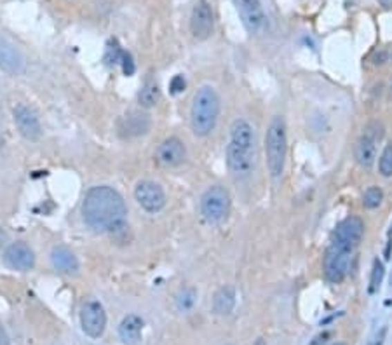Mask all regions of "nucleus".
I'll list each match as a JSON object with an SVG mask.
<instances>
[{
    "mask_svg": "<svg viewBox=\"0 0 392 345\" xmlns=\"http://www.w3.org/2000/svg\"><path fill=\"white\" fill-rule=\"evenodd\" d=\"M6 243H8V234H6L4 230L0 229V251H2V248L6 246Z\"/></svg>",
    "mask_w": 392,
    "mask_h": 345,
    "instance_id": "nucleus-32",
    "label": "nucleus"
},
{
    "mask_svg": "<svg viewBox=\"0 0 392 345\" xmlns=\"http://www.w3.org/2000/svg\"><path fill=\"white\" fill-rule=\"evenodd\" d=\"M51 262L56 270L63 274H77L79 272V260L75 254L65 246H56L51 251Z\"/></svg>",
    "mask_w": 392,
    "mask_h": 345,
    "instance_id": "nucleus-19",
    "label": "nucleus"
},
{
    "mask_svg": "<svg viewBox=\"0 0 392 345\" xmlns=\"http://www.w3.org/2000/svg\"><path fill=\"white\" fill-rule=\"evenodd\" d=\"M185 157H187L185 143H183L180 138H176V136H171V138L164 140L156 153L157 162L164 167L180 166V164L185 160Z\"/></svg>",
    "mask_w": 392,
    "mask_h": 345,
    "instance_id": "nucleus-16",
    "label": "nucleus"
},
{
    "mask_svg": "<svg viewBox=\"0 0 392 345\" xmlns=\"http://www.w3.org/2000/svg\"><path fill=\"white\" fill-rule=\"evenodd\" d=\"M0 345H11L8 333H6L4 328H2V326H0Z\"/></svg>",
    "mask_w": 392,
    "mask_h": 345,
    "instance_id": "nucleus-31",
    "label": "nucleus"
},
{
    "mask_svg": "<svg viewBox=\"0 0 392 345\" xmlns=\"http://www.w3.org/2000/svg\"><path fill=\"white\" fill-rule=\"evenodd\" d=\"M80 326L91 338H100L105 333L106 314L100 301H87L80 309Z\"/></svg>",
    "mask_w": 392,
    "mask_h": 345,
    "instance_id": "nucleus-9",
    "label": "nucleus"
},
{
    "mask_svg": "<svg viewBox=\"0 0 392 345\" xmlns=\"http://www.w3.org/2000/svg\"><path fill=\"white\" fill-rule=\"evenodd\" d=\"M391 96H392V86H391Z\"/></svg>",
    "mask_w": 392,
    "mask_h": 345,
    "instance_id": "nucleus-36",
    "label": "nucleus"
},
{
    "mask_svg": "<svg viewBox=\"0 0 392 345\" xmlns=\"http://www.w3.org/2000/svg\"><path fill=\"white\" fill-rule=\"evenodd\" d=\"M256 160V135L246 119H236L230 126L227 143V166L236 178H248Z\"/></svg>",
    "mask_w": 392,
    "mask_h": 345,
    "instance_id": "nucleus-2",
    "label": "nucleus"
},
{
    "mask_svg": "<svg viewBox=\"0 0 392 345\" xmlns=\"http://www.w3.org/2000/svg\"><path fill=\"white\" fill-rule=\"evenodd\" d=\"M364 236V222L360 216H347L344 222L338 223L337 230H335L333 241L330 246L337 248V250L347 251L353 254L354 250L360 246Z\"/></svg>",
    "mask_w": 392,
    "mask_h": 345,
    "instance_id": "nucleus-6",
    "label": "nucleus"
},
{
    "mask_svg": "<svg viewBox=\"0 0 392 345\" xmlns=\"http://www.w3.org/2000/svg\"><path fill=\"white\" fill-rule=\"evenodd\" d=\"M160 98V91H159V86H157V82L153 79H149L145 84H143L142 91H140V105L143 106V109H152V106L157 105V102H159Z\"/></svg>",
    "mask_w": 392,
    "mask_h": 345,
    "instance_id": "nucleus-21",
    "label": "nucleus"
},
{
    "mask_svg": "<svg viewBox=\"0 0 392 345\" xmlns=\"http://www.w3.org/2000/svg\"><path fill=\"white\" fill-rule=\"evenodd\" d=\"M378 4H380L382 8L389 9V8H392V0H378Z\"/></svg>",
    "mask_w": 392,
    "mask_h": 345,
    "instance_id": "nucleus-33",
    "label": "nucleus"
},
{
    "mask_svg": "<svg viewBox=\"0 0 392 345\" xmlns=\"http://www.w3.org/2000/svg\"><path fill=\"white\" fill-rule=\"evenodd\" d=\"M288 153V126L283 115H276L270 120L265 135L267 167L274 180L281 178L284 173Z\"/></svg>",
    "mask_w": 392,
    "mask_h": 345,
    "instance_id": "nucleus-4",
    "label": "nucleus"
},
{
    "mask_svg": "<svg viewBox=\"0 0 392 345\" xmlns=\"http://www.w3.org/2000/svg\"><path fill=\"white\" fill-rule=\"evenodd\" d=\"M384 138V127L380 122H371L370 126L364 129L361 138L357 140L356 150H354V157L356 162L364 169H371L377 160V143Z\"/></svg>",
    "mask_w": 392,
    "mask_h": 345,
    "instance_id": "nucleus-7",
    "label": "nucleus"
},
{
    "mask_svg": "<svg viewBox=\"0 0 392 345\" xmlns=\"http://www.w3.org/2000/svg\"><path fill=\"white\" fill-rule=\"evenodd\" d=\"M120 65H122V72L126 73V75H133V73H135L136 66H135V62H133V56H131L129 53L124 51L122 59H120Z\"/></svg>",
    "mask_w": 392,
    "mask_h": 345,
    "instance_id": "nucleus-28",
    "label": "nucleus"
},
{
    "mask_svg": "<svg viewBox=\"0 0 392 345\" xmlns=\"http://www.w3.org/2000/svg\"><path fill=\"white\" fill-rule=\"evenodd\" d=\"M82 216L96 232L115 234L126 229L127 206L122 196L109 185H98L87 190L82 203Z\"/></svg>",
    "mask_w": 392,
    "mask_h": 345,
    "instance_id": "nucleus-1",
    "label": "nucleus"
},
{
    "mask_svg": "<svg viewBox=\"0 0 392 345\" xmlns=\"http://www.w3.org/2000/svg\"><path fill=\"white\" fill-rule=\"evenodd\" d=\"M387 241H392V223L389 227V232H387Z\"/></svg>",
    "mask_w": 392,
    "mask_h": 345,
    "instance_id": "nucleus-34",
    "label": "nucleus"
},
{
    "mask_svg": "<svg viewBox=\"0 0 392 345\" xmlns=\"http://www.w3.org/2000/svg\"><path fill=\"white\" fill-rule=\"evenodd\" d=\"M236 307V290L232 286H222L213 297V313L216 316H229Z\"/></svg>",
    "mask_w": 392,
    "mask_h": 345,
    "instance_id": "nucleus-20",
    "label": "nucleus"
},
{
    "mask_svg": "<svg viewBox=\"0 0 392 345\" xmlns=\"http://www.w3.org/2000/svg\"><path fill=\"white\" fill-rule=\"evenodd\" d=\"M196 298H197V293L194 288H185V290L180 291L178 295V307L182 310H190L194 307V304H196Z\"/></svg>",
    "mask_w": 392,
    "mask_h": 345,
    "instance_id": "nucleus-25",
    "label": "nucleus"
},
{
    "mask_svg": "<svg viewBox=\"0 0 392 345\" xmlns=\"http://www.w3.org/2000/svg\"><path fill=\"white\" fill-rule=\"evenodd\" d=\"M135 199L149 213H159L166 206V194H164L162 187L150 180H143L136 185Z\"/></svg>",
    "mask_w": 392,
    "mask_h": 345,
    "instance_id": "nucleus-10",
    "label": "nucleus"
},
{
    "mask_svg": "<svg viewBox=\"0 0 392 345\" xmlns=\"http://www.w3.org/2000/svg\"><path fill=\"white\" fill-rule=\"evenodd\" d=\"M391 284H392V279H391Z\"/></svg>",
    "mask_w": 392,
    "mask_h": 345,
    "instance_id": "nucleus-37",
    "label": "nucleus"
},
{
    "mask_svg": "<svg viewBox=\"0 0 392 345\" xmlns=\"http://www.w3.org/2000/svg\"><path fill=\"white\" fill-rule=\"evenodd\" d=\"M143 319L136 314H129L122 319V323L119 324V337L124 344L127 345H135L142 340V333H143Z\"/></svg>",
    "mask_w": 392,
    "mask_h": 345,
    "instance_id": "nucleus-18",
    "label": "nucleus"
},
{
    "mask_svg": "<svg viewBox=\"0 0 392 345\" xmlns=\"http://www.w3.org/2000/svg\"><path fill=\"white\" fill-rule=\"evenodd\" d=\"M384 276H385V267L384 263L378 260V258H375L373 260V267H371V276H370V293H377L378 290H380V284L382 281H384Z\"/></svg>",
    "mask_w": 392,
    "mask_h": 345,
    "instance_id": "nucleus-23",
    "label": "nucleus"
},
{
    "mask_svg": "<svg viewBox=\"0 0 392 345\" xmlns=\"http://www.w3.org/2000/svg\"><path fill=\"white\" fill-rule=\"evenodd\" d=\"M378 171H380V175L385 176V178L392 176V142H389L384 147V152H382L380 159H378Z\"/></svg>",
    "mask_w": 392,
    "mask_h": 345,
    "instance_id": "nucleus-24",
    "label": "nucleus"
},
{
    "mask_svg": "<svg viewBox=\"0 0 392 345\" xmlns=\"http://www.w3.org/2000/svg\"><path fill=\"white\" fill-rule=\"evenodd\" d=\"M4 262L11 269L19 270V272H28L35 267V253L28 244L18 241V243H11L6 248Z\"/></svg>",
    "mask_w": 392,
    "mask_h": 345,
    "instance_id": "nucleus-13",
    "label": "nucleus"
},
{
    "mask_svg": "<svg viewBox=\"0 0 392 345\" xmlns=\"http://www.w3.org/2000/svg\"><path fill=\"white\" fill-rule=\"evenodd\" d=\"M122 55H124V51L120 49V46L117 44L115 40H112V42L109 44V48H106V55H105L106 65H117V63H120Z\"/></svg>",
    "mask_w": 392,
    "mask_h": 345,
    "instance_id": "nucleus-26",
    "label": "nucleus"
},
{
    "mask_svg": "<svg viewBox=\"0 0 392 345\" xmlns=\"http://www.w3.org/2000/svg\"><path fill=\"white\" fill-rule=\"evenodd\" d=\"M230 345H232V344H230Z\"/></svg>",
    "mask_w": 392,
    "mask_h": 345,
    "instance_id": "nucleus-38",
    "label": "nucleus"
},
{
    "mask_svg": "<svg viewBox=\"0 0 392 345\" xmlns=\"http://www.w3.org/2000/svg\"><path fill=\"white\" fill-rule=\"evenodd\" d=\"M385 338H387V326H382L380 330H378L377 333L373 335V338H371L370 345H384Z\"/></svg>",
    "mask_w": 392,
    "mask_h": 345,
    "instance_id": "nucleus-30",
    "label": "nucleus"
},
{
    "mask_svg": "<svg viewBox=\"0 0 392 345\" xmlns=\"http://www.w3.org/2000/svg\"><path fill=\"white\" fill-rule=\"evenodd\" d=\"M230 194L225 187L213 185L200 197V214L211 225L222 223L230 213Z\"/></svg>",
    "mask_w": 392,
    "mask_h": 345,
    "instance_id": "nucleus-5",
    "label": "nucleus"
},
{
    "mask_svg": "<svg viewBox=\"0 0 392 345\" xmlns=\"http://www.w3.org/2000/svg\"><path fill=\"white\" fill-rule=\"evenodd\" d=\"M384 203V190L380 187H368L363 194V206L366 209H377Z\"/></svg>",
    "mask_w": 392,
    "mask_h": 345,
    "instance_id": "nucleus-22",
    "label": "nucleus"
},
{
    "mask_svg": "<svg viewBox=\"0 0 392 345\" xmlns=\"http://www.w3.org/2000/svg\"><path fill=\"white\" fill-rule=\"evenodd\" d=\"M0 70H4L9 75H21L26 70L23 53L2 35H0Z\"/></svg>",
    "mask_w": 392,
    "mask_h": 345,
    "instance_id": "nucleus-15",
    "label": "nucleus"
},
{
    "mask_svg": "<svg viewBox=\"0 0 392 345\" xmlns=\"http://www.w3.org/2000/svg\"><path fill=\"white\" fill-rule=\"evenodd\" d=\"M220 96L211 86L197 89L190 109V126L196 136H207L214 129L220 115Z\"/></svg>",
    "mask_w": 392,
    "mask_h": 345,
    "instance_id": "nucleus-3",
    "label": "nucleus"
},
{
    "mask_svg": "<svg viewBox=\"0 0 392 345\" xmlns=\"http://www.w3.org/2000/svg\"><path fill=\"white\" fill-rule=\"evenodd\" d=\"M331 338H333V331H321L319 335H316V337L312 338V342H310L309 345H326Z\"/></svg>",
    "mask_w": 392,
    "mask_h": 345,
    "instance_id": "nucleus-29",
    "label": "nucleus"
},
{
    "mask_svg": "<svg viewBox=\"0 0 392 345\" xmlns=\"http://www.w3.org/2000/svg\"><path fill=\"white\" fill-rule=\"evenodd\" d=\"M351 253L330 246L324 254V276L330 283H342L348 274Z\"/></svg>",
    "mask_w": 392,
    "mask_h": 345,
    "instance_id": "nucleus-11",
    "label": "nucleus"
},
{
    "mask_svg": "<svg viewBox=\"0 0 392 345\" xmlns=\"http://www.w3.org/2000/svg\"><path fill=\"white\" fill-rule=\"evenodd\" d=\"M187 88V80L183 75H174L169 82V91L173 95H180L182 91H185Z\"/></svg>",
    "mask_w": 392,
    "mask_h": 345,
    "instance_id": "nucleus-27",
    "label": "nucleus"
},
{
    "mask_svg": "<svg viewBox=\"0 0 392 345\" xmlns=\"http://www.w3.org/2000/svg\"><path fill=\"white\" fill-rule=\"evenodd\" d=\"M12 117H15L18 131L21 133L23 138L30 140V142H39L42 136V127H40L39 117L30 106L16 105L12 110Z\"/></svg>",
    "mask_w": 392,
    "mask_h": 345,
    "instance_id": "nucleus-14",
    "label": "nucleus"
},
{
    "mask_svg": "<svg viewBox=\"0 0 392 345\" xmlns=\"http://www.w3.org/2000/svg\"><path fill=\"white\" fill-rule=\"evenodd\" d=\"M214 16L207 0H199L190 16V32L197 40H206L213 33Z\"/></svg>",
    "mask_w": 392,
    "mask_h": 345,
    "instance_id": "nucleus-12",
    "label": "nucleus"
},
{
    "mask_svg": "<svg viewBox=\"0 0 392 345\" xmlns=\"http://www.w3.org/2000/svg\"><path fill=\"white\" fill-rule=\"evenodd\" d=\"M241 19L251 35H263L269 30V18L261 0H234Z\"/></svg>",
    "mask_w": 392,
    "mask_h": 345,
    "instance_id": "nucleus-8",
    "label": "nucleus"
},
{
    "mask_svg": "<svg viewBox=\"0 0 392 345\" xmlns=\"http://www.w3.org/2000/svg\"><path fill=\"white\" fill-rule=\"evenodd\" d=\"M150 129V117L142 112H129L119 120V133L124 138H136L147 135Z\"/></svg>",
    "mask_w": 392,
    "mask_h": 345,
    "instance_id": "nucleus-17",
    "label": "nucleus"
},
{
    "mask_svg": "<svg viewBox=\"0 0 392 345\" xmlns=\"http://www.w3.org/2000/svg\"><path fill=\"white\" fill-rule=\"evenodd\" d=\"M331 345H347V344H342V342H337V344H331Z\"/></svg>",
    "mask_w": 392,
    "mask_h": 345,
    "instance_id": "nucleus-35",
    "label": "nucleus"
}]
</instances>
